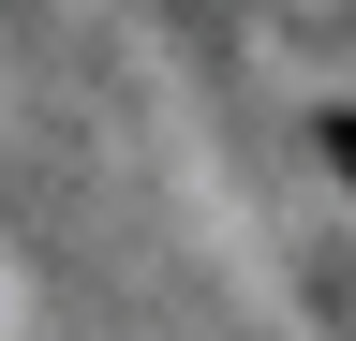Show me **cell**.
Segmentation results:
<instances>
[{"mask_svg":"<svg viewBox=\"0 0 356 341\" xmlns=\"http://www.w3.org/2000/svg\"><path fill=\"white\" fill-rule=\"evenodd\" d=\"M327 163H341V178H356V119H327Z\"/></svg>","mask_w":356,"mask_h":341,"instance_id":"1","label":"cell"}]
</instances>
